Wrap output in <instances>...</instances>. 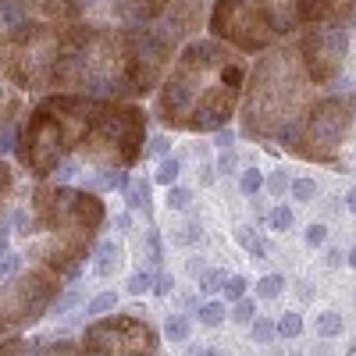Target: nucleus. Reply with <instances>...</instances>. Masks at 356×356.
<instances>
[{"label": "nucleus", "instance_id": "1", "mask_svg": "<svg viewBox=\"0 0 356 356\" xmlns=\"http://www.w3.org/2000/svg\"><path fill=\"white\" fill-rule=\"evenodd\" d=\"M97 257H100V260H97V275H100V278H111L114 267L122 264V243H114V239L100 243V253H97Z\"/></svg>", "mask_w": 356, "mask_h": 356}, {"label": "nucleus", "instance_id": "2", "mask_svg": "<svg viewBox=\"0 0 356 356\" xmlns=\"http://www.w3.org/2000/svg\"><path fill=\"white\" fill-rule=\"evenodd\" d=\"M282 289H285V278H282V275H264V278L257 282V296H260V300H275Z\"/></svg>", "mask_w": 356, "mask_h": 356}, {"label": "nucleus", "instance_id": "3", "mask_svg": "<svg viewBox=\"0 0 356 356\" xmlns=\"http://www.w3.org/2000/svg\"><path fill=\"white\" fill-rule=\"evenodd\" d=\"M146 196H150V186H146L143 178H139V182H129V186H125V203L132 207V211H136V207H146Z\"/></svg>", "mask_w": 356, "mask_h": 356}, {"label": "nucleus", "instance_id": "4", "mask_svg": "<svg viewBox=\"0 0 356 356\" xmlns=\"http://www.w3.org/2000/svg\"><path fill=\"white\" fill-rule=\"evenodd\" d=\"M178 171H182V161H178V157H164L154 178H157V182H161V186H171V182H175V178H178Z\"/></svg>", "mask_w": 356, "mask_h": 356}, {"label": "nucleus", "instance_id": "5", "mask_svg": "<svg viewBox=\"0 0 356 356\" xmlns=\"http://www.w3.org/2000/svg\"><path fill=\"white\" fill-rule=\"evenodd\" d=\"M164 332H168V339H175V342H182V339H189V317H182V314H175V317H168V324H164Z\"/></svg>", "mask_w": 356, "mask_h": 356}, {"label": "nucleus", "instance_id": "6", "mask_svg": "<svg viewBox=\"0 0 356 356\" xmlns=\"http://www.w3.org/2000/svg\"><path fill=\"white\" fill-rule=\"evenodd\" d=\"M168 207H171V211H189V207H193V193L178 189V186H168Z\"/></svg>", "mask_w": 356, "mask_h": 356}, {"label": "nucleus", "instance_id": "7", "mask_svg": "<svg viewBox=\"0 0 356 356\" xmlns=\"http://www.w3.org/2000/svg\"><path fill=\"white\" fill-rule=\"evenodd\" d=\"M150 285H154V271H136V275H129V282H125V289H129L132 296L150 292Z\"/></svg>", "mask_w": 356, "mask_h": 356}, {"label": "nucleus", "instance_id": "8", "mask_svg": "<svg viewBox=\"0 0 356 356\" xmlns=\"http://www.w3.org/2000/svg\"><path fill=\"white\" fill-rule=\"evenodd\" d=\"M221 321H225V307H221V303H203V307H200V324H207V328H218Z\"/></svg>", "mask_w": 356, "mask_h": 356}, {"label": "nucleus", "instance_id": "9", "mask_svg": "<svg viewBox=\"0 0 356 356\" xmlns=\"http://www.w3.org/2000/svg\"><path fill=\"white\" fill-rule=\"evenodd\" d=\"M278 332H282L285 339H296V335L303 332V317H300V314H285V317L278 321Z\"/></svg>", "mask_w": 356, "mask_h": 356}, {"label": "nucleus", "instance_id": "10", "mask_svg": "<svg viewBox=\"0 0 356 356\" xmlns=\"http://www.w3.org/2000/svg\"><path fill=\"white\" fill-rule=\"evenodd\" d=\"M114 303H118V296H114V292H104V296H97V300L86 307V314H89V317H97V314H107V310H114Z\"/></svg>", "mask_w": 356, "mask_h": 356}, {"label": "nucleus", "instance_id": "11", "mask_svg": "<svg viewBox=\"0 0 356 356\" xmlns=\"http://www.w3.org/2000/svg\"><path fill=\"white\" fill-rule=\"evenodd\" d=\"M267 221H271V228L275 232H289L292 228V211H289V207H275V211H271V218H267Z\"/></svg>", "mask_w": 356, "mask_h": 356}, {"label": "nucleus", "instance_id": "12", "mask_svg": "<svg viewBox=\"0 0 356 356\" xmlns=\"http://www.w3.org/2000/svg\"><path fill=\"white\" fill-rule=\"evenodd\" d=\"M317 332H321L324 339L339 335V332H342V317H339V314H324V317L317 321Z\"/></svg>", "mask_w": 356, "mask_h": 356}, {"label": "nucleus", "instance_id": "13", "mask_svg": "<svg viewBox=\"0 0 356 356\" xmlns=\"http://www.w3.org/2000/svg\"><path fill=\"white\" fill-rule=\"evenodd\" d=\"M239 243H243L257 260H264V257H267V243H264V239H253V235H250L246 228H239Z\"/></svg>", "mask_w": 356, "mask_h": 356}, {"label": "nucleus", "instance_id": "14", "mask_svg": "<svg viewBox=\"0 0 356 356\" xmlns=\"http://www.w3.org/2000/svg\"><path fill=\"white\" fill-rule=\"evenodd\" d=\"M250 324H253V339H257V342H271L275 332H278V324L264 321V317H257V321H250Z\"/></svg>", "mask_w": 356, "mask_h": 356}, {"label": "nucleus", "instance_id": "15", "mask_svg": "<svg viewBox=\"0 0 356 356\" xmlns=\"http://www.w3.org/2000/svg\"><path fill=\"white\" fill-rule=\"evenodd\" d=\"M225 296H228V300H243V296H246V278L243 275H232V278H225Z\"/></svg>", "mask_w": 356, "mask_h": 356}, {"label": "nucleus", "instance_id": "16", "mask_svg": "<svg viewBox=\"0 0 356 356\" xmlns=\"http://www.w3.org/2000/svg\"><path fill=\"white\" fill-rule=\"evenodd\" d=\"M225 278H228L225 271H203V275H200V289H203V292H218V289L225 285Z\"/></svg>", "mask_w": 356, "mask_h": 356}, {"label": "nucleus", "instance_id": "17", "mask_svg": "<svg viewBox=\"0 0 356 356\" xmlns=\"http://www.w3.org/2000/svg\"><path fill=\"white\" fill-rule=\"evenodd\" d=\"M314 193H317V186L310 182V178H300V182H292V196L300 200V203H310Z\"/></svg>", "mask_w": 356, "mask_h": 356}, {"label": "nucleus", "instance_id": "18", "mask_svg": "<svg viewBox=\"0 0 356 356\" xmlns=\"http://www.w3.org/2000/svg\"><path fill=\"white\" fill-rule=\"evenodd\" d=\"M18 267H22V257H18V253H4V257H0V282L11 278Z\"/></svg>", "mask_w": 356, "mask_h": 356}, {"label": "nucleus", "instance_id": "19", "mask_svg": "<svg viewBox=\"0 0 356 356\" xmlns=\"http://www.w3.org/2000/svg\"><path fill=\"white\" fill-rule=\"evenodd\" d=\"M232 321H235V324H250V321H253V303H250V300H235Z\"/></svg>", "mask_w": 356, "mask_h": 356}, {"label": "nucleus", "instance_id": "20", "mask_svg": "<svg viewBox=\"0 0 356 356\" xmlns=\"http://www.w3.org/2000/svg\"><path fill=\"white\" fill-rule=\"evenodd\" d=\"M260 186H264V175H260V171H246V175H243V193H246V196L260 193Z\"/></svg>", "mask_w": 356, "mask_h": 356}, {"label": "nucleus", "instance_id": "21", "mask_svg": "<svg viewBox=\"0 0 356 356\" xmlns=\"http://www.w3.org/2000/svg\"><path fill=\"white\" fill-rule=\"evenodd\" d=\"M303 239H307V246H321L324 239H328V228H324V225H310Z\"/></svg>", "mask_w": 356, "mask_h": 356}, {"label": "nucleus", "instance_id": "22", "mask_svg": "<svg viewBox=\"0 0 356 356\" xmlns=\"http://www.w3.org/2000/svg\"><path fill=\"white\" fill-rule=\"evenodd\" d=\"M289 186H292V182H289V175H285V171H275V175H271V182H267V189H271L275 196H282Z\"/></svg>", "mask_w": 356, "mask_h": 356}, {"label": "nucleus", "instance_id": "23", "mask_svg": "<svg viewBox=\"0 0 356 356\" xmlns=\"http://www.w3.org/2000/svg\"><path fill=\"white\" fill-rule=\"evenodd\" d=\"M214 171H221V175H232V171H235V154H232V150H225Z\"/></svg>", "mask_w": 356, "mask_h": 356}, {"label": "nucleus", "instance_id": "24", "mask_svg": "<svg viewBox=\"0 0 356 356\" xmlns=\"http://www.w3.org/2000/svg\"><path fill=\"white\" fill-rule=\"evenodd\" d=\"M171 285H175V282H171V275H154V292H157V296H168V292H171Z\"/></svg>", "mask_w": 356, "mask_h": 356}, {"label": "nucleus", "instance_id": "25", "mask_svg": "<svg viewBox=\"0 0 356 356\" xmlns=\"http://www.w3.org/2000/svg\"><path fill=\"white\" fill-rule=\"evenodd\" d=\"M196 235H200V225H182V232L175 235V243H193Z\"/></svg>", "mask_w": 356, "mask_h": 356}, {"label": "nucleus", "instance_id": "26", "mask_svg": "<svg viewBox=\"0 0 356 356\" xmlns=\"http://www.w3.org/2000/svg\"><path fill=\"white\" fill-rule=\"evenodd\" d=\"M79 303V292H68L65 300H57V307H54V314H65V310H72Z\"/></svg>", "mask_w": 356, "mask_h": 356}, {"label": "nucleus", "instance_id": "27", "mask_svg": "<svg viewBox=\"0 0 356 356\" xmlns=\"http://www.w3.org/2000/svg\"><path fill=\"white\" fill-rule=\"evenodd\" d=\"M129 225H132L129 214H118V218H114V228H118V232H129Z\"/></svg>", "mask_w": 356, "mask_h": 356}, {"label": "nucleus", "instance_id": "28", "mask_svg": "<svg viewBox=\"0 0 356 356\" xmlns=\"http://www.w3.org/2000/svg\"><path fill=\"white\" fill-rule=\"evenodd\" d=\"M218 146H221V150H232V132H221L218 136Z\"/></svg>", "mask_w": 356, "mask_h": 356}, {"label": "nucleus", "instance_id": "29", "mask_svg": "<svg viewBox=\"0 0 356 356\" xmlns=\"http://www.w3.org/2000/svg\"><path fill=\"white\" fill-rule=\"evenodd\" d=\"M200 182H203V186H211V182H214V168H203V175H200Z\"/></svg>", "mask_w": 356, "mask_h": 356}, {"label": "nucleus", "instance_id": "30", "mask_svg": "<svg viewBox=\"0 0 356 356\" xmlns=\"http://www.w3.org/2000/svg\"><path fill=\"white\" fill-rule=\"evenodd\" d=\"M328 264L339 267V264H342V253H339V250H328Z\"/></svg>", "mask_w": 356, "mask_h": 356}, {"label": "nucleus", "instance_id": "31", "mask_svg": "<svg viewBox=\"0 0 356 356\" xmlns=\"http://www.w3.org/2000/svg\"><path fill=\"white\" fill-rule=\"evenodd\" d=\"M346 207H349V211H356V189L346 193Z\"/></svg>", "mask_w": 356, "mask_h": 356}, {"label": "nucleus", "instance_id": "32", "mask_svg": "<svg viewBox=\"0 0 356 356\" xmlns=\"http://www.w3.org/2000/svg\"><path fill=\"white\" fill-rule=\"evenodd\" d=\"M346 260H349V267H356V246L349 250V257H346Z\"/></svg>", "mask_w": 356, "mask_h": 356}]
</instances>
